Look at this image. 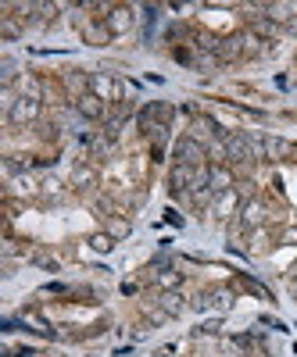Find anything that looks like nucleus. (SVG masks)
<instances>
[{"instance_id": "nucleus-5", "label": "nucleus", "mask_w": 297, "mask_h": 357, "mask_svg": "<svg viewBox=\"0 0 297 357\" xmlns=\"http://www.w3.org/2000/svg\"><path fill=\"white\" fill-rule=\"evenodd\" d=\"M72 107H75V114H79V118H86V122H108V114H111V104H104V100H101V97H94V93L79 97Z\"/></svg>"}, {"instance_id": "nucleus-6", "label": "nucleus", "mask_w": 297, "mask_h": 357, "mask_svg": "<svg viewBox=\"0 0 297 357\" xmlns=\"http://www.w3.org/2000/svg\"><path fill=\"white\" fill-rule=\"evenodd\" d=\"M240 207H244V204H240V193H236V186H233V190H226V193H215L212 207H208V215L229 222L233 215H240Z\"/></svg>"}, {"instance_id": "nucleus-28", "label": "nucleus", "mask_w": 297, "mask_h": 357, "mask_svg": "<svg viewBox=\"0 0 297 357\" xmlns=\"http://www.w3.org/2000/svg\"><path fill=\"white\" fill-rule=\"evenodd\" d=\"M287 272H290V282H297V261H294V264L287 268Z\"/></svg>"}, {"instance_id": "nucleus-24", "label": "nucleus", "mask_w": 297, "mask_h": 357, "mask_svg": "<svg viewBox=\"0 0 297 357\" xmlns=\"http://www.w3.org/2000/svg\"><path fill=\"white\" fill-rule=\"evenodd\" d=\"M90 247H94V250H101V254H108V250L115 247V236H108V232H97V236H90Z\"/></svg>"}, {"instance_id": "nucleus-1", "label": "nucleus", "mask_w": 297, "mask_h": 357, "mask_svg": "<svg viewBox=\"0 0 297 357\" xmlns=\"http://www.w3.org/2000/svg\"><path fill=\"white\" fill-rule=\"evenodd\" d=\"M226 154H229L233 165H251V161L265 158L261 154V139H254L247 132H226Z\"/></svg>"}, {"instance_id": "nucleus-20", "label": "nucleus", "mask_w": 297, "mask_h": 357, "mask_svg": "<svg viewBox=\"0 0 297 357\" xmlns=\"http://www.w3.org/2000/svg\"><path fill=\"white\" fill-rule=\"evenodd\" d=\"M236 286H244L247 293H254V296H261V301H273V293L265 289L261 282H254L251 275H244V272H236Z\"/></svg>"}, {"instance_id": "nucleus-15", "label": "nucleus", "mask_w": 297, "mask_h": 357, "mask_svg": "<svg viewBox=\"0 0 297 357\" xmlns=\"http://www.w3.org/2000/svg\"><path fill=\"white\" fill-rule=\"evenodd\" d=\"M0 33H4V40H18V36L25 33V18L4 11V15H0Z\"/></svg>"}, {"instance_id": "nucleus-21", "label": "nucleus", "mask_w": 297, "mask_h": 357, "mask_svg": "<svg viewBox=\"0 0 297 357\" xmlns=\"http://www.w3.org/2000/svg\"><path fill=\"white\" fill-rule=\"evenodd\" d=\"M108 236H115V240H126V236L133 232V225L126 222V218H108V229H104Z\"/></svg>"}, {"instance_id": "nucleus-27", "label": "nucleus", "mask_w": 297, "mask_h": 357, "mask_svg": "<svg viewBox=\"0 0 297 357\" xmlns=\"http://www.w3.org/2000/svg\"><path fill=\"white\" fill-rule=\"evenodd\" d=\"M165 218H168L172 225H183V218H180V215H175V211H172V207H168V211H165Z\"/></svg>"}, {"instance_id": "nucleus-14", "label": "nucleus", "mask_w": 297, "mask_h": 357, "mask_svg": "<svg viewBox=\"0 0 297 357\" xmlns=\"http://www.w3.org/2000/svg\"><path fill=\"white\" fill-rule=\"evenodd\" d=\"M22 325H25V329H33V333H40V336H57L50 329V321L40 311H33V307H22Z\"/></svg>"}, {"instance_id": "nucleus-7", "label": "nucleus", "mask_w": 297, "mask_h": 357, "mask_svg": "<svg viewBox=\"0 0 297 357\" xmlns=\"http://www.w3.org/2000/svg\"><path fill=\"white\" fill-rule=\"evenodd\" d=\"M265 218H269V207H265V200H258V197L244 200L240 215H236V222H240L244 229H261V225H265Z\"/></svg>"}, {"instance_id": "nucleus-19", "label": "nucleus", "mask_w": 297, "mask_h": 357, "mask_svg": "<svg viewBox=\"0 0 297 357\" xmlns=\"http://www.w3.org/2000/svg\"><path fill=\"white\" fill-rule=\"evenodd\" d=\"M154 282H158V289H161V293L180 289V286H183V272H175V268H165V272H158V275H154Z\"/></svg>"}, {"instance_id": "nucleus-2", "label": "nucleus", "mask_w": 297, "mask_h": 357, "mask_svg": "<svg viewBox=\"0 0 297 357\" xmlns=\"http://www.w3.org/2000/svg\"><path fill=\"white\" fill-rule=\"evenodd\" d=\"M122 79L111 72H90V93L101 97L104 104H122Z\"/></svg>"}, {"instance_id": "nucleus-18", "label": "nucleus", "mask_w": 297, "mask_h": 357, "mask_svg": "<svg viewBox=\"0 0 297 357\" xmlns=\"http://www.w3.org/2000/svg\"><path fill=\"white\" fill-rule=\"evenodd\" d=\"M297 15V4H265V18H269V22H276L280 29L290 22Z\"/></svg>"}, {"instance_id": "nucleus-4", "label": "nucleus", "mask_w": 297, "mask_h": 357, "mask_svg": "<svg viewBox=\"0 0 297 357\" xmlns=\"http://www.w3.org/2000/svg\"><path fill=\"white\" fill-rule=\"evenodd\" d=\"M172 118H175V107H168L161 100H151L136 114V126H140V132H147V129H154V126H172Z\"/></svg>"}, {"instance_id": "nucleus-13", "label": "nucleus", "mask_w": 297, "mask_h": 357, "mask_svg": "<svg viewBox=\"0 0 297 357\" xmlns=\"http://www.w3.org/2000/svg\"><path fill=\"white\" fill-rule=\"evenodd\" d=\"M158 307H161L168 318H180V314L187 311V296H183L180 289H168V293L158 296Z\"/></svg>"}, {"instance_id": "nucleus-17", "label": "nucleus", "mask_w": 297, "mask_h": 357, "mask_svg": "<svg viewBox=\"0 0 297 357\" xmlns=\"http://www.w3.org/2000/svg\"><path fill=\"white\" fill-rule=\"evenodd\" d=\"M240 47H244V57H265V54H269V43H265L261 36H254L251 29L240 33Z\"/></svg>"}, {"instance_id": "nucleus-12", "label": "nucleus", "mask_w": 297, "mask_h": 357, "mask_svg": "<svg viewBox=\"0 0 297 357\" xmlns=\"http://www.w3.org/2000/svg\"><path fill=\"white\" fill-rule=\"evenodd\" d=\"M208 186H212V193H226L236 186V178L229 172V165H208Z\"/></svg>"}, {"instance_id": "nucleus-22", "label": "nucleus", "mask_w": 297, "mask_h": 357, "mask_svg": "<svg viewBox=\"0 0 297 357\" xmlns=\"http://www.w3.org/2000/svg\"><path fill=\"white\" fill-rule=\"evenodd\" d=\"M15 75H18V65H15V57H0V82H4V86H11L15 82Z\"/></svg>"}, {"instance_id": "nucleus-23", "label": "nucleus", "mask_w": 297, "mask_h": 357, "mask_svg": "<svg viewBox=\"0 0 297 357\" xmlns=\"http://www.w3.org/2000/svg\"><path fill=\"white\" fill-rule=\"evenodd\" d=\"M15 104H18L15 86H4V89H0V107H4V114H11V111H15Z\"/></svg>"}, {"instance_id": "nucleus-3", "label": "nucleus", "mask_w": 297, "mask_h": 357, "mask_svg": "<svg viewBox=\"0 0 297 357\" xmlns=\"http://www.w3.org/2000/svg\"><path fill=\"white\" fill-rule=\"evenodd\" d=\"M172 158H175V165L204 168L208 165V146L197 143V139H190V136H180V139H175V146H172Z\"/></svg>"}, {"instance_id": "nucleus-8", "label": "nucleus", "mask_w": 297, "mask_h": 357, "mask_svg": "<svg viewBox=\"0 0 297 357\" xmlns=\"http://www.w3.org/2000/svg\"><path fill=\"white\" fill-rule=\"evenodd\" d=\"M40 107H43V100H33V97H18L15 111L8 114V122H11V126H33L36 118H40Z\"/></svg>"}, {"instance_id": "nucleus-25", "label": "nucleus", "mask_w": 297, "mask_h": 357, "mask_svg": "<svg viewBox=\"0 0 297 357\" xmlns=\"http://www.w3.org/2000/svg\"><path fill=\"white\" fill-rule=\"evenodd\" d=\"M72 178H75V186H86V183H94V172L86 168V165H79V168L72 172Z\"/></svg>"}, {"instance_id": "nucleus-30", "label": "nucleus", "mask_w": 297, "mask_h": 357, "mask_svg": "<svg viewBox=\"0 0 297 357\" xmlns=\"http://www.w3.org/2000/svg\"><path fill=\"white\" fill-rule=\"evenodd\" d=\"M294 154H297V151H294Z\"/></svg>"}, {"instance_id": "nucleus-16", "label": "nucleus", "mask_w": 297, "mask_h": 357, "mask_svg": "<svg viewBox=\"0 0 297 357\" xmlns=\"http://www.w3.org/2000/svg\"><path fill=\"white\" fill-rule=\"evenodd\" d=\"M208 301H212V311H219V314H226L229 307H233V289L229 286H215V289H208Z\"/></svg>"}, {"instance_id": "nucleus-9", "label": "nucleus", "mask_w": 297, "mask_h": 357, "mask_svg": "<svg viewBox=\"0 0 297 357\" xmlns=\"http://www.w3.org/2000/svg\"><path fill=\"white\" fill-rule=\"evenodd\" d=\"M61 89H65V97L75 104L79 97L90 93V72H65L61 75Z\"/></svg>"}, {"instance_id": "nucleus-29", "label": "nucleus", "mask_w": 297, "mask_h": 357, "mask_svg": "<svg viewBox=\"0 0 297 357\" xmlns=\"http://www.w3.org/2000/svg\"><path fill=\"white\" fill-rule=\"evenodd\" d=\"M290 293H294V301H297V282H290Z\"/></svg>"}, {"instance_id": "nucleus-11", "label": "nucleus", "mask_w": 297, "mask_h": 357, "mask_svg": "<svg viewBox=\"0 0 297 357\" xmlns=\"http://www.w3.org/2000/svg\"><path fill=\"white\" fill-rule=\"evenodd\" d=\"M294 151H297V143H290V139H283V136H265V139H261V154L269 158V161H287Z\"/></svg>"}, {"instance_id": "nucleus-10", "label": "nucleus", "mask_w": 297, "mask_h": 357, "mask_svg": "<svg viewBox=\"0 0 297 357\" xmlns=\"http://www.w3.org/2000/svg\"><path fill=\"white\" fill-rule=\"evenodd\" d=\"M133 8L129 4H115L111 8V15L104 18V25L111 29V36H122V33H129V29H133Z\"/></svg>"}, {"instance_id": "nucleus-26", "label": "nucleus", "mask_w": 297, "mask_h": 357, "mask_svg": "<svg viewBox=\"0 0 297 357\" xmlns=\"http://www.w3.org/2000/svg\"><path fill=\"white\" fill-rule=\"evenodd\" d=\"M294 33H297V15H294V18L283 25V36H294Z\"/></svg>"}]
</instances>
